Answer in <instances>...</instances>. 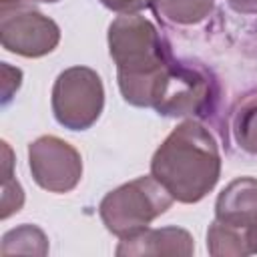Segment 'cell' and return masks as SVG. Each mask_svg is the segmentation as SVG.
I'll return each instance as SVG.
<instances>
[{"label": "cell", "instance_id": "obj_12", "mask_svg": "<svg viewBox=\"0 0 257 257\" xmlns=\"http://www.w3.org/2000/svg\"><path fill=\"white\" fill-rule=\"evenodd\" d=\"M0 255H48V237L38 225H18L2 235Z\"/></svg>", "mask_w": 257, "mask_h": 257}, {"label": "cell", "instance_id": "obj_9", "mask_svg": "<svg viewBox=\"0 0 257 257\" xmlns=\"http://www.w3.org/2000/svg\"><path fill=\"white\" fill-rule=\"evenodd\" d=\"M215 219L237 229H247L257 219V179L255 177L233 179L217 195Z\"/></svg>", "mask_w": 257, "mask_h": 257}, {"label": "cell", "instance_id": "obj_13", "mask_svg": "<svg viewBox=\"0 0 257 257\" xmlns=\"http://www.w3.org/2000/svg\"><path fill=\"white\" fill-rule=\"evenodd\" d=\"M207 251L213 257H245L249 253L245 229L213 221L207 229Z\"/></svg>", "mask_w": 257, "mask_h": 257}, {"label": "cell", "instance_id": "obj_4", "mask_svg": "<svg viewBox=\"0 0 257 257\" xmlns=\"http://www.w3.org/2000/svg\"><path fill=\"white\" fill-rule=\"evenodd\" d=\"M215 94V80L203 66L173 58L159 76L151 108L169 118H197L213 108Z\"/></svg>", "mask_w": 257, "mask_h": 257}, {"label": "cell", "instance_id": "obj_19", "mask_svg": "<svg viewBox=\"0 0 257 257\" xmlns=\"http://www.w3.org/2000/svg\"><path fill=\"white\" fill-rule=\"evenodd\" d=\"M34 2H44V4H54V2H60V0H34Z\"/></svg>", "mask_w": 257, "mask_h": 257}, {"label": "cell", "instance_id": "obj_6", "mask_svg": "<svg viewBox=\"0 0 257 257\" xmlns=\"http://www.w3.org/2000/svg\"><path fill=\"white\" fill-rule=\"evenodd\" d=\"M0 42L12 54L42 58L58 46L60 28L34 0H0Z\"/></svg>", "mask_w": 257, "mask_h": 257}, {"label": "cell", "instance_id": "obj_7", "mask_svg": "<svg viewBox=\"0 0 257 257\" xmlns=\"http://www.w3.org/2000/svg\"><path fill=\"white\" fill-rule=\"evenodd\" d=\"M28 169L40 189L62 195L80 183L82 157L64 139L44 135L28 145Z\"/></svg>", "mask_w": 257, "mask_h": 257}, {"label": "cell", "instance_id": "obj_17", "mask_svg": "<svg viewBox=\"0 0 257 257\" xmlns=\"http://www.w3.org/2000/svg\"><path fill=\"white\" fill-rule=\"evenodd\" d=\"M229 6L239 14H257V0H229Z\"/></svg>", "mask_w": 257, "mask_h": 257}, {"label": "cell", "instance_id": "obj_5", "mask_svg": "<svg viewBox=\"0 0 257 257\" xmlns=\"http://www.w3.org/2000/svg\"><path fill=\"white\" fill-rule=\"evenodd\" d=\"M50 104L60 126L68 131L90 128L104 108V86L98 72L80 64L64 68L52 84Z\"/></svg>", "mask_w": 257, "mask_h": 257}, {"label": "cell", "instance_id": "obj_11", "mask_svg": "<svg viewBox=\"0 0 257 257\" xmlns=\"http://www.w3.org/2000/svg\"><path fill=\"white\" fill-rule=\"evenodd\" d=\"M231 135L241 151L257 155V92L243 96L233 108Z\"/></svg>", "mask_w": 257, "mask_h": 257}, {"label": "cell", "instance_id": "obj_15", "mask_svg": "<svg viewBox=\"0 0 257 257\" xmlns=\"http://www.w3.org/2000/svg\"><path fill=\"white\" fill-rule=\"evenodd\" d=\"M22 84V70L12 68L8 62H2V104H8L12 94Z\"/></svg>", "mask_w": 257, "mask_h": 257}, {"label": "cell", "instance_id": "obj_10", "mask_svg": "<svg viewBox=\"0 0 257 257\" xmlns=\"http://www.w3.org/2000/svg\"><path fill=\"white\" fill-rule=\"evenodd\" d=\"M151 8L167 24L195 26L213 12L215 0H153Z\"/></svg>", "mask_w": 257, "mask_h": 257}, {"label": "cell", "instance_id": "obj_3", "mask_svg": "<svg viewBox=\"0 0 257 257\" xmlns=\"http://www.w3.org/2000/svg\"><path fill=\"white\" fill-rule=\"evenodd\" d=\"M173 203L171 193L153 175H145L108 191L98 205V215L108 233L126 239L149 229Z\"/></svg>", "mask_w": 257, "mask_h": 257}, {"label": "cell", "instance_id": "obj_1", "mask_svg": "<svg viewBox=\"0 0 257 257\" xmlns=\"http://www.w3.org/2000/svg\"><path fill=\"white\" fill-rule=\"evenodd\" d=\"M151 175L177 203L203 201L221 177V153L213 133L197 118H185L157 147Z\"/></svg>", "mask_w": 257, "mask_h": 257}, {"label": "cell", "instance_id": "obj_18", "mask_svg": "<svg viewBox=\"0 0 257 257\" xmlns=\"http://www.w3.org/2000/svg\"><path fill=\"white\" fill-rule=\"evenodd\" d=\"M247 235V245H249V253H257V219L245 229Z\"/></svg>", "mask_w": 257, "mask_h": 257}, {"label": "cell", "instance_id": "obj_2", "mask_svg": "<svg viewBox=\"0 0 257 257\" xmlns=\"http://www.w3.org/2000/svg\"><path fill=\"white\" fill-rule=\"evenodd\" d=\"M106 42L124 102L151 108L159 76L173 60L169 44L157 26L141 14L116 16L108 26Z\"/></svg>", "mask_w": 257, "mask_h": 257}, {"label": "cell", "instance_id": "obj_14", "mask_svg": "<svg viewBox=\"0 0 257 257\" xmlns=\"http://www.w3.org/2000/svg\"><path fill=\"white\" fill-rule=\"evenodd\" d=\"M24 205V191L22 185L14 177V155L6 141H2V203H0V217L8 219L10 215L18 213Z\"/></svg>", "mask_w": 257, "mask_h": 257}, {"label": "cell", "instance_id": "obj_16", "mask_svg": "<svg viewBox=\"0 0 257 257\" xmlns=\"http://www.w3.org/2000/svg\"><path fill=\"white\" fill-rule=\"evenodd\" d=\"M104 8L116 14H139L145 8H151L153 0H98Z\"/></svg>", "mask_w": 257, "mask_h": 257}, {"label": "cell", "instance_id": "obj_8", "mask_svg": "<svg viewBox=\"0 0 257 257\" xmlns=\"http://www.w3.org/2000/svg\"><path fill=\"white\" fill-rule=\"evenodd\" d=\"M195 251L193 235L183 227H161V229H145L139 235L120 239L114 253L120 257H141V255H173V257H189Z\"/></svg>", "mask_w": 257, "mask_h": 257}]
</instances>
